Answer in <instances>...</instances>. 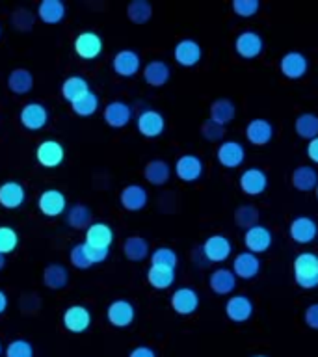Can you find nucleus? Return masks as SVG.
<instances>
[{"label":"nucleus","instance_id":"052dcab7","mask_svg":"<svg viewBox=\"0 0 318 357\" xmlns=\"http://www.w3.org/2000/svg\"><path fill=\"white\" fill-rule=\"evenodd\" d=\"M0 38H2V26H0Z\"/></svg>","mask_w":318,"mask_h":357},{"label":"nucleus","instance_id":"72a5a7b5","mask_svg":"<svg viewBox=\"0 0 318 357\" xmlns=\"http://www.w3.org/2000/svg\"><path fill=\"white\" fill-rule=\"evenodd\" d=\"M69 283V272L60 262H50L43 270V284L50 290L66 289Z\"/></svg>","mask_w":318,"mask_h":357},{"label":"nucleus","instance_id":"09e8293b","mask_svg":"<svg viewBox=\"0 0 318 357\" xmlns=\"http://www.w3.org/2000/svg\"><path fill=\"white\" fill-rule=\"evenodd\" d=\"M261 10L259 0H233V11L242 19H250Z\"/></svg>","mask_w":318,"mask_h":357},{"label":"nucleus","instance_id":"473e14b6","mask_svg":"<svg viewBox=\"0 0 318 357\" xmlns=\"http://www.w3.org/2000/svg\"><path fill=\"white\" fill-rule=\"evenodd\" d=\"M123 255L132 262L145 261L147 257H151L147 240L144 236H139V234H132V236L125 238V242H123Z\"/></svg>","mask_w":318,"mask_h":357},{"label":"nucleus","instance_id":"de8ad7c7","mask_svg":"<svg viewBox=\"0 0 318 357\" xmlns=\"http://www.w3.org/2000/svg\"><path fill=\"white\" fill-rule=\"evenodd\" d=\"M69 261H71L73 268H77V270H89V268L93 266L91 261L86 255V250H84V242L82 244L73 245L71 251H69Z\"/></svg>","mask_w":318,"mask_h":357},{"label":"nucleus","instance_id":"f8f14e48","mask_svg":"<svg viewBox=\"0 0 318 357\" xmlns=\"http://www.w3.org/2000/svg\"><path fill=\"white\" fill-rule=\"evenodd\" d=\"M231 253H233V244L225 234H211L203 244V255L211 262L227 261Z\"/></svg>","mask_w":318,"mask_h":357},{"label":"nucleus","instance_id":"4d7b16f0","mask_svg":"<svg viewBox=\"0 0 318 357\" xmlns=\"http://www.w3.org/2000/svg\"><path fill=\"white\" fill-rule=\"evenodd\" d=\"M4 266H6V255H2V253H0V272L4 270Z\"/></svg>","mask_w":318,"mask_h":357},{"label":"nucleus","instance_id":"393cba45","mask_svg":"<svg viewBox=\"0 0 318 357\" xmlns=\"http://www.w3.org/2000/svg\"><path fill=\"white\" fill-rule=\"evenodd\" d=\"M26 201V190L17 181H8L0 184V205L8 211H15Z\"/></svg>","mask_w":318,"mask_h":357},{"label":"nucleus","instance_id":"c85d7f7f","mask_svg":"<svg viewBox=\"0 0 318 357\" xmlns=\"http://www.w3.org/2000/svg\"><path fill=\"white\" fill-rule=\"evenodd\" d=\"M66 4L61 0H43L39 2L38 11H36L39 21H43L45 24H58L66 19Z\"/></svg>","mask_w":318,"mask_h":357},{"label":"nucleus","instance_id":"c03bdc74","mask_svg":"<svg viewBox=\"0 0 318 357\" xmlns=\"http://www.w3.org/2000/svg\"><path fill=\"white\" fill-rule=\"evenodd\" d=\"M19 245V234L13 227H8V225H0V253L6 255V253H11V251L17 250Z\"/></svg>","mask_w":318,"mask_h":357},{"label":"nucleus","instance_id":"7c9ffc66","mask_svg":"<svg viewBox=\"0 0 318 357\" xmlns=\"http://www.w3.org/2000/svg\"><path fill=\"white\" fill-rule=\"evenodd\" d=\"M33 88V75L24 67H17L8 75V89L13 95H26Z\"/></svg>","mask_w":318,"mask_h":357},{"label":"nucleus","instance_id":"8fccbe9b","mask_svg":"<svg viewBox=\"0 0 318 357\" xmlns=\"http://www.w3.org/2000/svg\"><path fill=\"white\" fill-rule=\"evenodd\" d=\"M201 134H203V138L209 139V142H222L223 136H225V127H223V125H218V123L212 121V119H206V121L201 125Z\"/></svg>","mask_w":318,"mask_h":357},{"label":"nucleus","instance_id":"13d9d810","mask_svg":"<svg viewBox=\"0 0 318 357\" xmlns=\"http://www.w3.org/2000/svg\"><path fill=\"white\" fill-rule=\"evenodd\" d=\"M2 351H4V348H2V342H0V357H2Z\"/></svg>","mask_w":318,"mask_h":357},{"label":"nucleus","instance_id":"aec40b11","mask_svg":"<svg viewBox=\"0 0 318 357\" xmlns=\"http://www.w3.org/2000/svg\"><path fill=\"white\" fill-rule=\"evenodd\" d=\"M147 201H149V194L142 184H127L119 194V203L128 212L144 211Z\"/></svg>","mask_w":318,"mask_h":357},{"label":"nucleus","instance_id":"49530a36","mask_svg":"<svg viewBox=\"0 0 318 357\" xmlns=\"http://www.w3.org/2000/svg\"><path fill=\"white\" fill-rule=\"evenodd\" d=\"M6 357H33V346L26 339L11 340L4 350Z\"/></svg>","mask_w":318,"mask_h":357},{"label":"nucleus","instance_id":"c756f323","mask_svg":"<svg viewBox=\"0 0 318 357\" xmlns=\"http://www.w3.org/2000/svg\"><path fill=\"white\" fill-rule=\"evenodd\" d=\"M144 177L153 186H162V184H166L169 181V177H172V167H169V164L166 160H162V158H153V160L145 164Z\"/></svg>","mask_w":318,"mask_h":357},{"label":"nucleus","instance_id":"a211bd4d","mask_svg":"<svg viewBox=\"0 0 318 357\" xmlns=\"http://www.w3.org/2000/svg\"><path fill=\"white\" fill-rule=\"evenodd\" d=\"M225 317H227L231 322H248V320L253 317V301L250 300V296H231L227 300V303H225Z\"/></svg>","mask_w":318,"mask_h":357},{"label":"nucleus","instance_id":"39448f33","mask_svg":"<svg viewBox=\"0 0 318 357\" xmlns=\"http://www.w3.org/2000/svg\"><path fill=\"white\" fill-rule=\"evenodd\" d=\"M240 190L250 197H257V195L264 194V190L268 188V175L261 167H248L240 173L238 178Z\"/></svg>","mask_w":318,"mask_h":357},{"label":"nucleus","instance_id":"bf43d9fd","mask_svg":"<svg viewBox=\"0 0 318 357\" xmlns=\"http://www.w3.org/2000/svg\"><path fill=\"white\" fill-rule=\"evenodd\" d=\"M251 357H268V356H262V354H257V356H251Z\"/></svg>","mask_w":318,"mask_h":357},{"label":"nucleus","instance_id":"680f3d73","mask_svg":"<svg viewBox=\"0 0 318 357\" xmlns=\"http://www.w3.org/2000/svg\"><path fill=\"white\" fill-rule=\"evenodd\" d=\"M315 192H317V199H318V186H317V190H315Z\"/></svg>","mask_w":318,"mask_h":357},{"label":"nucleus","instance_id":"c9c22d12","mask_svg":"<svg viewBox=\"0 0 318 357\" xmlns=\"http://www.w3.org/2000/svg\"><path fill=\"white\" fill-rule=\"evenodd\" d=\"M209 112H211L209 119L216 121L218 125L227 127L229 123L234 119V116H236V106H234V102L231 99H225V97H222V99L212 100L211 110Z\"/></svg>","mask_w":318,"mask_h":357},{"label":"nucleus","instance_id":"e2e57ef3","mask_svg":"<svg viewBox=\"0 0 318 357\" xmlns=\"http://www.w3.org/2000/svg\"><path fill=\"white\" fill-rule=\"evenodd\" d=\"M317 238H318V236H317Z\"/></svg>","mask_w":318,"mask_h":357},{"label":"nucleus","instance_id":"2f4dec72","mask_svg":"<svg viewBox=\"0 0 318 357\" xmlns=\"http://www.w3.org/2000/svg\"><path fill=\"white\" fill-rule=\"evenodd\" d=\"M290 183L300 192H311L318 186V172L312 166H298L290 175Z\"/></svg>","mask_w":318,"mask_h":357},{"label":"nucleus","instance_id":"f3484780","mask_svg":"<svg viewBox=\"0 0 318 357\" xmlns=\"http://www.w3.org/2000/svg\"><path fill=\"white\" fill-rule=\"evenodd\" d=\"M173 58L179 66L194 67L203 60V49L195 39H181L173 49Z\"/></svg>","mask_w":318,"mask_h":357},{"label":"nucleus","instance_id":"6ab92c4d","mask_svg":"<svg viewBox=\"0 0 318 357\" xmlns=\"http://www.w3.org/2000/svg\"><path fill=\"white\" fill-rule=\"evenodd\" d=\"M136 127L144 138H158L166 128V119L158 110H144L136 119Z\"/></svg>","mask_w":318,"mask_h":357},{"label":"nucleus","instance_id":"58836bf2","mask_svg":"<svg viewBox=\"0 0 318 357\" xmlns=\"http://www.w3.org/2000/svg\"><path fill=\"white\" fill-rule=\"evenodd\" d=\"M147 283L156 290H166L175 283V268L149 266L147 270Z\"/></svg>","mask_w":318,"mask_h":357},{"label":"nucleus","instance_id":"f257e3e1","mask_svg":"<svg viewBox=\"0 0 318 357\" xmlns=\"http://www.w3.org/2000/svg\"><path fill=\"white\" fill-rule=\"evenodd\" d=\"M294 281L303 290L318 287V255L312 251H303L294 259Z\"/></svg>","mask_w":318,"mask_h":357},{"label":"nucleus","instance_id":"603ef678","mask_svg":"<svg viewBox=\"0 0 318 357\" xmlns=\"http://www.w3.org/2000/svg\"><path fill=\"white\" fill-rule=\"evenodd\" d=\"M303 320H305L307 328L318 331V303H311L303 312Z\"/></svg>","mask_w":318,"mask_h":357},{"label":"nucleus","instance_id":"9b49d317","mask_svg":"<svg viewBox=\"0 0 318 357\" xmlns=\"http://www.w3.org/2000/svg\"><path fill=\"white\" fill-rule=\"evenodd\" d=\"M289 234L296 244L307 245L318 236V225L311 216H298L290 222Z\"/></svg>","mask_w":318,"mask_h":357},{"label":"nucleus","instance_id":"0eeeda50","mask_svg":"<svg viewBox=\"0 0 318 357\" xmlns=\"http://www.w3.org/2000/svg\"><path fill=\"white\" fill-rule=\"evenodd\" d=\"M172 309L181 317H190L199 309V294L190 287H181L169 298Z\"/></svg>","mask_w":318,"mask_h":357},{"label":"nucleus","instance_id":"412c9836","mask_svg":"<svg viewBox=\"0 0 318 357\" xmlns=\"http://www.w3.org/2000/svg\"><path fill=\"white\" fill-rule=\"evenodd\" d=\"M75 52L82 60H95L103 52V38L97 32H82L75 39Z\"/></svg>","mask_w":318,"mask_h":357},{"label":"nucleus","instance_id":"4468645a","mask_svg":"<svg viewBox=\"0 0 318 357\" xmlns=\"http://www.w3.org/2000/svg\"><path fill=\"white\" fill-rule=\"evenodd\" d=\"M89 326H91V312H89L88 307H67L66 312H63V328H66L69 333H84V331H88Z\"/></svg>","mask_w":318,"mask_h":357},{"label":"nucleus","instance_id":"9d476101","mask_svg":"<svg viewBox=\"0 0 318 357\" xmlns=\"http://www.w3.org/2000/svg\"><path fill=\"white\" fill-rule=\"evenodd\" d=\"M216 158L223 167H229V169L242 166L245 160L244 145L236 142V139H225L218 147Z\"/></svg>","mask_w":318,"mask_h":357},{"label":"nucleus","instance_id":"b1692460","mask_svg":"<svg viewBox=\"0 0 318 357\" xmlns=\"http://www.w3.org/2000/svg\"><path fill=\"white\" fill-rule=\"evenodd\" d=\"M236 275H234L233 270L229 268H218L209 275V287L214 294L220 296H229L233 294L234 289H236Z\"/></svg>","mask_w":318,"mask_h":357},{"label":"nucleus","instance_id":"cd10ccee","mask_svg":"<svg viewBox=\"0 0 318 357\" xmlns=\"http://www.w3.org/2000/svg\"><path fill=\"white\" fill-rule=\"evenodd\" d=\"M142 75H144V80L149 84V86H153V88H160V86L169 82V78H172V69H169V66H167L166 61L153 60L144 67Z\"/></svg>","mask_w":318,"mask_h":357},{"label":"nucleus","instance_id":"37998d69","mask_svg":"<svg viewBox=\"0 0 318 357\" xmlns=\"http://www.w3.org/2000/svg\"><path fill=\"white\" fill-rule=\"evenodd\" d=\"M151 266H166V268H177L179 257L175 253V250L172 248H166V245H162V248H156L153 253H151Z\"/></svg>","mask_w":318,"mask_h":357},{"label":"nucleus","instance_id":"ddd939ff","mask_svg":"<svg viewBox=\"0 0 318 357\" xmlns=\"http://www.w3.org/2000/svg\"><path fill=\"white\" fill-rule=\"evenodd\" d=\"M19 121L28 130H41L49 123V110L41 102H28L19 112Z\"/></svg>","mask_w":318,"mask_h":357},{"label":"nucleus","instance_id":"f704fd0d","mask_svg":"<svg viewBox=\"0 0 318 357\" xmlns=\"http://www.w3.org/2000/svg\"><path fill=\"white\" fill-rule=\"evenodd\" d=\"M67 225L71 229H77V231H86V229L93 223V214H91V208L84 203H75L71 208H67L66 214Z\"/></svg>","mask_w":318,"mask_h":357},{"label":"nucleus","instance_id":"a19ab883","mask_svg":"<svg viewBox=\"0 0 318 357\" xmlns=\"http://www.w3.org/2000/svg\"><path fill=\"white\" fill-rule=\"evenodd\" d=\"M127 17L134 24H145L153 17V6L147 0H132L127 6Z\"/></svg>","mask_w":318,"mask_h":357},{"label":"nucleus","instance_id":"5701e85b","mask_svg":"<svg viewBox=\"0 0 318 357\" xmlns=\"http://www.w3.org/2000/svg\"><path fill=\"white\" fill-rule=\"evenodd\" d=\"M105 121L112 128L127 127L132 119V108L125 100H112L105 106Z\"/></svg>","mask_w":318,"mask_h":357},{"label":"nucleus","instance_id":"1a4fd4ad","mask_svg":"<svg viewBox=\"0 0 318 357\" xmlns=\"http://www.w3.org/2000/svg\"><path fill=\"white\" fill-rule=\"evenodd\" d=\"M36 158H38L39 166L52 169V167H58L63 162V158H66V149L56 139H45V142H41L38 145V149H36Z\"/></svg>","mask_w":318,"mask_h":357},{"label":"nucleus","instance_id":"dca6fc26","mask_svg":"<svg viewBox=\"0 0 318 357\" xmlns=\"http://www.w3.org/2000/svg\"><path fill=\"white\" fill-rule=\"evenodd\" d=\"M106 318H108V322L114 326V328H128L130 324L134 322V318H136V309L130 301L127 300H116L112 301L108 309H106Z\"/></svg>","mask_w":318,"mask_h":357},{"label":"nucleus","instance_id":"4c0bfd02","mask_svg":"<svg viewBox=\"0 0 318 357\" xmlns=\"http://www.w3.org/2000/svg\"><path fill=\"white\" fill-rule=\"evenodd\" d=\"M294 130L300 138L311 142V139L318 138V116L312 112H303L296 117Z\"/></svg>","mask_w":318,"mask_h":357},{"label":"nucleus","instance_id":"bb28decb","mask_svg":"<svg viewBox=\"0 0 318 357\" xmlns=\"http://www.w3.org/2000/svg\"><path fill=\"white\" fill-rule=\"evenodd\" d=\"M84 242L88 245H93V248H108L110 250L112 242H114V231L108 223L95 222L86 229Z\"/></svg>","mask_w":318,"mask_h":357},{"label":"nucleus","instance_id":"5fc2aeb1","mask_svg":"<svg viewBox=\"0 0 318 357\" xmlns=\"http://www.w3.org/2000/svg\"><path fill=\"white\" fill-rule=\"evenodd\" d=\"M307 156H309V160L318 164V138L311 139V142L307 144Z\"/></svg>","mask_w":318,"mask_h":357},{"label":"nucleus","instance_id":"2eb2a0df","mask_svg":"<svg viewBox=\"0 0 318 357\" xmlns=\"http://www.w3.org/2000/svg\"><path fill=\"white\" fill-rule=\"evenodd\" d=\"M272 242H273V234L272 231L264 225H255V227L248 229L244 233V245L245 250L251 251V253H264L272 248Z\"/></svg>","mask_w":318,"mask_h":357},{"label":"nucleus","instance_id":"79ce46f5","mask_svg":"<svg viewBox=\"0 0 318 357\" xmlns=\"http://www.w3.org/2000/svg\"><path fill=\"white\" fill-rule=\"evenodd\" d=\"M73 112L80 117H89L93 116L95 112L99 110V97L93 93V91H88L86 95H82L80 99L75 100L71 105Z\"/></svg>","mask_w":318,"mask_h":357},{"label":"nucleus","instance_id":"a18cd8bd","mask_svg":"<svg viewBox=\"0 0 318 357\" xmlns=\"http://www.w3.org/2000/svg\"><path fill=\"white\" fill-rule=\"evenodd\" d=\"M33 21H36V15H33L30 10H26V8H19V10L13 11V15H11V24H13L19 32H30L33 26Z\"/></svg>","mask_w":318,"mask_h":357},{"label":"nucleus","instance_id":"f03ea898","mask_svg":"<svg viewBox=\"0 0 318 357\" xmlns=\"http://www.w3.org/2000/svg\"><path fill=\"white\" fill-rule=\"evenodd\" d=\"M234 50L244 60H255L264 50V39L253 30H245V32L238 33L236 39H234Z\"/></svg>","mask_w":318,"mask_h":357},{"label":"nucleus","instance_id":"6e6552de","mask_svg":"<svg viewBox=\"0 0 318 357\" xmlns=\"http://www.w3.org/2000/svg\"><path fill=\"white\" fill-rule=\"evenodd\" d=\"M38 208L43 216L56 218L67 211V199L58 188L43 190L38 199Z\"/></svg>","mask_w":318,"mask_h":357},{"label":"nucleus","instance_id":"e433bc0d","mask_svg":"<svg viewBox=\"0 0 318 357\" xmlns=\"http://www.w3.org/2000/svg\"><path fill=\"white\" fill-rule=\"evenodd\" d=\"M89 89V84L88 80L84 77H78V75H73V77L66 78L63 84H61V95H63V99L69 100V102H75L78 100L82 95H86Z\"/></svg>","mask_w":318,"mask_h":357},{"label":"nucleus","instance_id":"20e7f679","mask_svg":"<svg viewBox=\"0 0 318 357\" xmlns=\"http://www.w3.org/2000/svg\"><path fill=\"white\" fill-rule=\"evenodd\" d=\"M205 173V164L197 155H183L179 156L175 162V175H177L183 183H195L199 181Z\"/></svg>","mask_w":318,"mask_h":357},{"label":"nucleus","instance_id":"864d4df0","mask_svg":"<svg viewBox=\"0 0 318 357\" xmlns=\"http://www.w3.org/2000/svg\"><path fill=\"white\" fill-rule=\"evenodd\" d=\"M128 357H156V351L151 346H136L130 350Z\"/></svg>","mask_w":318,"mask_h":357},{"label":"nucleus","instance_id":"ea45409f","mask_svg":"<svg viewBox=\"0 0 318 357\" xmlns=\"http://www.w3.org/2000/svg\"><path fill=\"white\" fill-rule=\"evenodd\" d=\"M259 220H261V212L255 205H240L236 211H234V222L240 229H251L259 225Z\"/></svg>","mask_w":318,"mask_h":357},{"label":"nucleus","instance_id":"a878e982","mask_svg":"<svg viewBox=\"0 0 318 357\" xmlns=\"http://www.w3.org/2000/svg\"><path fill=\"white\" fill-rule=\"evenodd\" d=\"M245 138L253 145H266L273 138V125L268 119H251L245 125Z\"/></svg>","mask_w":318,"mask_h":357},{"label":"nucleus","instance_id":"7ed1b4c3","mask_svg":"<svg viewBox=\"0 0 318 357\" xmlns=\"http://www.w3.org/2000/svg\"><path fill=\"white\" fill-rule=\"evenodd\" d=\"M279 69H281V75L289 78V80H300V78H303L307 75L309 60H307V56L303 52L290 50V52H285L281 56Z\"/></svg>","mask_w":318,"mask_h":357},{"label":"nucleus","instance_id":"423d86ee","mask_svg":"<svg viewBox=\"0 0 318 357\" xmlns=\"http://www.w3.org/2000/svg\"><path fill=\"white\" fill-rule=\"evenodd\" d=\"M139 67H142V58L132 49L119 50L112 58V69L123 78H132L134 75H138Z\"/></svg>","mask_w":318,"mask_h":357},{"label":"nucleus","instance_id":"3c124183","mask_svg":"<svg viewBox=\"0 0 318 357\" xmlns=\"http://www.w3.org/2000/svg\"><path fill=\"white\" fill-rule=\"evenodd\" d=\"M84 250H86V255L91 261V264H99V262H105L108 257H110V250L108 248H93V245H88L84 242Z\"/></svg>","mask_w":318,"mask_h":357},{"label":"nucleus","instance_id":"4be33fe9","mask_svg":"<svg viewBox=\"0 0 318 357\" xmlns=\"http://www.w3.org/2000/svg\"><path fill=\"white\" fill-rule=\"evenodd\" d=\"M261 259L251 251H242L233 259V270L234 275L238 279H253L261 273Z\"/></svg>","mask_w":318,"mask_h":357},{"label":"nucleus","instance_id":"6e6d98bb","mask_svg":"<svg viewBox=\"0 0 318 357\" xmlns=\"http://www.w3.org/2000/svg\"><path fill=\"white\" fill-rule=\"evenodd\" d=\"M8 303H10L8 296H6L4 290H0V314H4L6 309H8Z\"/></svg>","mask_w":318,"mask_h":357}]
</instances>
